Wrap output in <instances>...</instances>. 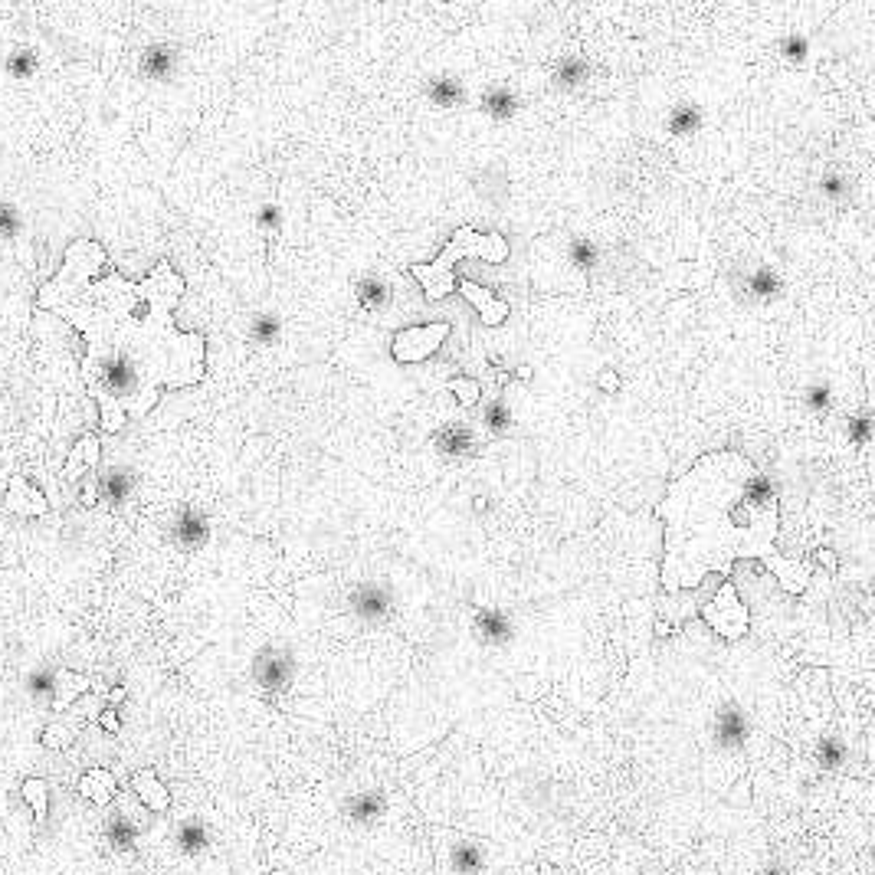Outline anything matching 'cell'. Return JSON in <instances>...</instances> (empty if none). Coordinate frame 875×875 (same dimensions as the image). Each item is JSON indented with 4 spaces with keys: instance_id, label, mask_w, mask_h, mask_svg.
<instances>
[{
    "instance_id": "obj_1",
    "label": "cell",
    "mask_w": 875,
    "mask_h": 875,
    "mask_svg": "<svg viewBox=\"0 0 875 875\" xmlns=\"http://www.w3.org/2000/svg\"><path fill=\"white\" fill-rule=\"evenodd\" d=\"M184 289L187 282L171 263H158L141 282L125 279L105 246L86 236L66 246L59 273L37 289L40 309L63 318L86 341L79 377L99 404L105 433L145 420L164 390L204 381V335L174 325Z\"/></svg>"
},
{
    "instance_id": "obj_2",
    "label": "cell",
    "mask_w": 875,
    "mask_h": 875,
    "mask_svg": "<svg viewBox=\"0 0 875 875\" xmlns=\"http://www.w3.org/2000/svg\"><path fill=\"white\" fill-rule=\"evenodd\" d=\"M662 522V587L679 594L705 574L731 577L735 561H764L790 594L810 584V567L777 554L780 502L767 476L738 449H718L666 489Z\"/></svg>"
},
{
    "instance_id": "obj_3",
    "label": "cell",
    "mask_w": 875,
    "mask_h": 875,
    "mask_svg": "<svg viewBox=\"0 0 875 875\" xmlns=\"http://www.w3.org/2000/svg\"><path fill=\"white\" fill-rule=\"evenodd\" d=\"M463 256H476L482 263H505L508 259V240L502 233H479L472 227H459L453 233V240L446 243V250L433 259V263H413L410 276L420 279L423 292H427L430 302L446 299L449 292H456V276L453 269Z\"/></svg>"
},
{
    "instance_id": "obj_4",
    "label": "cell",
    "mask_w": 875,
    "mask_h": 875,
    "mask_svg": "<svg viewBox=\"0 0 875 875\" xmlns=\"http://www.w3.org/2000/svg\"><path fill=\"white\" fill-rule=\"evenodd\" d=\"M702 620L725 636V640H738V636H744V630H748V607L738 600L735 584L731 581L721 584L715 600L702 607Z\"/></svg>"
},
{
    "instance_id": "obj_5",
    "label": "cell",
    "mask_w": 875,
    "mask_h": 875,
    "mask_svg": "<svg viewBox=\"0 0 875 875\" xmlns=\"http://www.w3.org/2000/svg\"><path fill=\"white\" fill-rule=\"evenodd\" d=\"M446 335H449V325L446 322L420 325V328H404L394 338V361H400V364L427 361L430 354L446 341Z\"/></svg>"
},
{
    "instance_id": "obj_6",
    "label": "cell",
    "mask_w": 875,
    "mask_h": 875,
    "mask_svg": "<svg viewBox=\"0 0 875 875\" xmlns=\"http://www.w3.org/2000/svg\"><path fill=\"white\" fill-rule=\"evenodd\" d=\"M4 505L10 508V512L17 515H46L50 512V499L33 486V482L27 476H20V472H14L7 482V499Z\"/></svg>"
},
{
    "instance_id": "obj_7",
    "label": "cell",
    "mask_w": 875,
    "mask_h": 875,
    "mask_svg": "<svg viewBox=\"0 0 875 875\" xmlns=\"http://www.w3.org/2000/svg\"><path fill=\"white\" fill-rule=\"evenodd\" d=\"M459 292H463L466 299H469V302H472V305H476V309H479V315H482V325L495 328V325H502L505 318H508V305L495 299V295H492L489 289L476 286V282L463 279V282H459Z\"/></svg>"
},
{
    "instance_id": "obj_8",
    "label": "cell",
    "mask_w": 875,
    "mask_h": 875,
    "mask_svg": "<svg viewBox=\"0 0 875 875\" xmlns=\"http://www.w3.org/2000/svg\"><path fill=\"white\" fill-rule=\"evenodd\" d=\"M82 721H86V708H73V712L56 715L53 725L43 731V744H46V748H53V751L69 748V744H73L76 735H79Z\"/></svg>"
},
{
    "instance_id": "obj_9",
    "label": "cell",
    "mask_w": 875,
    "mask_h": 875,
    "mask_svg": "<svg viewBox=\"0 0 875 875\" xmlns=\"http://www.w3.org/2000/svg\"><path fill=\"white\" fill-rule=\"evenodd\" d=\"M56 695H53V712L63 715L73 708V702H79V695H86L92 689V682L79 672H69V669H59L56 672Z\"/></svg>"
},
{
    "instance_id": "obj_10",
    "label": "cell",
    "mask_w": 875,
    "mask_h": 875,
    "mask_svg": "<svg viewBox=\"0 0 875 875\" xmlns=\"http://www.w3.org/2000/svg\"><path fill=\"white\" fill-rule=\"evenodd\" d=\"M79 794L86 800H92V803H99V807H105V803L115 800L118 784H115L112 771H105V767H92V771H86V774H82V780H79Z\"/></svg>"
},
{
    "instance_id": "obj_11",
    "label": "cell",
    "mask_w": 875,
    "mask_h": 875,
    "mask_svg": "<svg viewBox=\"0 0 875 875\" xmlns=\"http://www.w3.org/2000/svg\"><path fill=\"white\" fill-rule=\"evenodd\" d=\"M102 459V446L96 436H82V440L73 446V453H69L66 466H63V479L66 482H76L82 472L79 469H96Z\"/></svg>"
},
{
    "instance_id": "obj_12",
    "label": "cell",
    "mask_w": 875,
    "mask_h": 875,
    "mask_svg": "<svg viewBox=\"0 0 875 875\" xmlns=\"http://www.w3.org/2000/svg\"><path fill=\"white\" fill-rule=\"evenodd\" d=\"M132 784H135V794H138L141 800H145L151 810L164 813V810L171 807V794H168V787L161 784L155 771H141V774H135Z\"/></svg>"
},
{
    "instance_id": "obj_13",
    "label": "cell",
    "mask_w": 875,
    "mask_h": 875,
    "mask_svg": "<svg viewBox=\"0 0 875 875\" xmlns=\"http://www.w3.org/2000/svg\"><path fill=\"white\" fill-rule=\"evenodd\" d=\"M23 800H30L33 817H37V823H43L46 807H50V787H46V780H40V777L23 780Z\"/></svg>"
},
{
    "instance_id": "obj_14",
    "label": "cell",
    "mask_w": 875,
    "mask_h": 875,
    "mask_svg": "<svg viewBox=\"0 0 875 875\" xmlns=\"http://www.w3.org/2000/svg\"><path fill=\"white\" fill-rule=\"evenodd\" d=\"M449 390H456L459 400H463L466 407H472L479 400V384L476 381H466V377H456V381L449 384Z\"/></svg>"
},
{
    "instance_id": "obj_15",
    "label": "cell",
    "mask_w": 875,
    "mask_h": 875,
    "mask_svg": "<svg viewBox=\"0 0 875 875\" xmlns=\"http://www.w3.org/2000/svg\"><path fill=\"white\" fill-rule=\"evenodd\" d=\"M96 502H99V489H96V482L89 479V482H86V489H82V505L92 508Z\"/></svg>"
},
{
    "instance_id": "obj_16",
    "label": "cell",
    "mask_w": 875,
    "mask_h": 875,
    "mask_svg": "<svg viewBox=\"0 0 875 875\" xmlns=\"http://www.w3.org/2000/svg\"><path fill=\"white\" fill-rule=\"evenodd\" d=\"M102 728L105 731H112V735H118V731H122V721H118V715L115 712H102Z\"/></svg>"
},
{
    "instance_id": "obj_17",
    "label": "cell",
    "mask_w": 875,
    "mask_h": 875,
    "mask_svg": "<svg viewBox=\"0 0 875 875\" xmlns=\"http://www.w3.org/2000/svg\"><path fill=\"white\" fill-rule=\"evenodd\" d=\"M820 561L830 567V571H836V558H833V551H820Z\"/></svg>"
},
{
    "instance_id": "obj_18",
    "label": "cell",
    "mask_w": 875,
    "mask_h": 875,
    "mask_svg": "<svg viewBox=\"0 0 875 875\" xmlns=\"http://www.w3.org/2000/svg\"><path fill=\"white\" fill-rule=\"evenodd\" d=\"M109 699H112V702H122V699H125V689H112Z\"/></svg>"
}]
</instances>
